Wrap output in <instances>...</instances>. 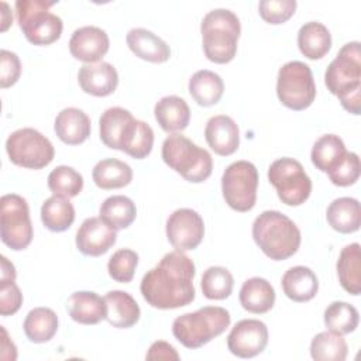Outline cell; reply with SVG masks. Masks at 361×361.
I'll use <instances>...</instances> for the list:
<instances>
[{
	"label": "cell",
	"instance_id": "obj_1",
	"mask_svg": "<svg viewBox=\"0 0 361 361\" xmlns=\"http://www.w3.org/2000/svg\"><path fill=\"white\" fill-rule=\"evenodd\" d=\"M195 264L183 251H171L142 276L141 295L148 305L157 309L186 306L195 299Z\"/></svg>",
	"mask_w": 361,
	"mask_h": 361
},
{
	"label": "cell",
	"instance_id": "obj_2",
	"mask_svg": "<svg viewBox=\"0 0 361 361\" xmlns=\"http://www.w3.org/2000/svg\"><path fill=\"white\" fill-rule=\"evenodd\" d=\"M324 83L348 113L355 116L361 113V49L358 41L341 47L326 69Z\"/></svg>",
	"mask_w": 361,
	"mask_h": 361
},
{
	"label": "cell",
	"instance_id": "obj_3",
	"mask_svg": "<svg viewBox=\"0 0 361 361\" xmlns=\"http://www.w3.org/2000/svg\"><path fill=\"white\" fill-rule=\"evenodd\" d=\"M252 238L274 261H283L296 254L302 241L298 226L278 210H265L254 220Z\"/></svg>",
	"mask_w": 361,
	"mask_h": 361
},
{
	"label": "cell",
	"instance_id": "obj_4",
	"mask_svg": "<svg viewBox=\"0 0 361 361\" xmlns=\"http://www.w3.org/2000/svg\"><path fill=\"white\" fill-rule=\"evenodd\" d=\"M203 51L214 63H228L237 54V41L241 24L231 10L216 8L209 11L200 24Z\"/></svg>",
	"mask_w": 361,
	"mask_h": 361
},
{
	"label": "cell",
	"instance_id": "obj_5",
	"mask_svg": "<svg viewBox=\"0 0 361 361\" xmlns=\"http://www.w3.org/2000/svg\"><path fill=\"white\" fill-rule=\"evenodd\" d=\"M230 322L231 316L224 307L204 306L178 316L172 323V333L182 345L195 350L224 333Z\"/></svg>",
	"mask_w": 361,
	"mask_h": 361
},
{
	"label": "cell",
	"instance_id": "obj_6",
	"mask_svg": "<svg viewBox=\"0 0 361 361\" xmlns=\"http://www.w3.org/2000/svg\"><path fill=\"white\" fill-rule=\"evenodd\" d=\"M164 162L192 183L204 182L213 171V158L182 134H171L162 144Z\"/></svg>",
	"mask_w": 361,
	"mask_h": 361
},
{
	"label": "cell",
	"instance_id": "obj_7",
	"mask_svg": "<svg viewBox=\"0 0 361 361\" xmlns=\"http://www.w3.org/2000/svg\"><path fill=\"white\" fill-rule=\"evenodd\" d=\"M56 1L18 0L16 1L17 23L27 41L34 45H49L59 39L63 23L59 16L49 11Z\"/></svg>",
	"mask_w": 361,
	"mask_h": 361
},
{
	"label": "cell",
	"instance_id": "obj_8",
	"mask_svg": "<svg viewBox=\"0 0 361 361\" xmlns=\"http://www.w3.org/2000/svg\"><path fill=\"white\" fill-rule=\"evenodd\" d=\"M276 94L279 102L290 110L307 109L316 97V83L309 65L289 61L278 72Z\"/></svg>",
	"mask_w": 361,
	"mask_h": 361
},
{
	"label": "cell",
	"instance_id": "obj_9",
	"mask_svg": "<svg viewBox=\"0 0 361 361\" xmlns=\"http://www.w3.org/2000/svg\"><path fill=\"white\" fill-rule=\"evenodd\" d=\"M6 151L14 165L28 169L45 168L55 155L52 142L31 127L13 131L6 141Z\"/></svg>",
	"mask_w": 361,
	"mask_h": 361
},
{
	"label": "cell",
	"instance_id": "obj_10",
	"mask_svg": "<svg viewBox=\"0 0 361 361\" xmlns=\"http://www.w3.org/2000/svg\"><path fill=\"white\" fill-rule=\"evenodd\" d=\"M0 235L1 241L14 251L25 250L34 237L28 204L16 193L0 199Z\"/></svg>",
	"mask_w": 361,
	"mask_h": 361
},
{
	"label": "cell",
	"instance_id": "obj_11",
	"mask_svg": "<svg viewBox=\"0 0 361 361\" xmlns=\"http://www.w3.org/2000/svg\"><path fill=\"white\" fill-rule=\"evenodd\" d=\"M268 180L275 188L281 202L288 206H300L312 192V180L302 164L289 157L279 158L271 164Z\"/></svg>",
	"mask_w": 361,
	"mask_h": 361
},
{
	"label": "cell",
	"instance_id": "obj_12",
	"mask_svg": "<svg viewBox=\"0 0 361 361\" xmlns=\"http://www.w3.org/2000/svg\"><path fill=\"white\" fill-rule=\"evenodd\" d=\"M258 171L248 161L230 164L221 176V192L226 203L235 212H248L255 206Z\"/></svg>",
	"mask_w": 361,
	"mask_h": 361
},
{
	"label": "cell",
	"instance_id": "obj_13",
	"mask_svg": "<svg viewBox=\"0 0 361 361\" xmlns=\"http://www.w3.org/2000/svg\"><path fill=\"white\" fill-rule=\"evenodd\" d=\"M204 237V223L200 214L183 207L175 210L166 220V238L175 250H195Z\"/></svg>",
	"mask_w": 361,
	"mask_h": 361
},
{
	"label": "cell",
	"instance_id": "obj_14",
	"mask_svg": "<svg viewBox=\"0 0 361 361\" xmlns=\"http://www.w3.org/2000/svg\"><path fill=\"white\" fill-rule=\"evenodd\" d=\"M268 344V327L257 319H243L234 324L227 337L231 354L240 358H252L261 354Z\"/></svg>",
	"mask_w": 361,
	"mask_h": 361
},
{
	"label": "cell",
	"instance_id": "obj_15",
	"mask_svg": "<svg viewBox=\"0 0 361 361\" xmlns=\"http://www.w3.org/2000/svg\"><path fill=\"white\" fill-rule=\"evenodd\" d=\"M117 241V231L100 217H87L76 231L78 250L89 257L106 254Z\"/></svg>",
	"mask_w": 361,
	"mask_h": 361
},
{
	"label": "cell",
	"instance_id": "obj_16",
	"mask_svg": "<svg viewBox=\"0 0 361 361\" xmlns=\"http://www.w3.org/2000/svg\"><path fill=\"white\" fill-rule=\"evenodd\" d=\"M110 39L104 30L94 25L76 28L69 39L71 55L85 63L99 62L109 51Z\"/></svg>",
	"mask_w": 361,
	"mask_h": 361
},
{
	"label": "cell",
	"instance_id": "obj_17",
	"mask_svg": "<svg viewBox=\"0 0 361 361\" xmlns=\"http://www.w3.org/2000/svg\"><path fill=\"white\" fill-rule=\"evenodd\" d=\"M78 82L85 93L104 97L114 93L118 85V73L109 62L85 63L78 72Z\"/></svg>",
	"mask_w": 361,
	"mask_h": 361
},
{
	"label": "cell",
	"instance_id": "obj_18",
	"mask_svg": "<svg viewBox=\"0 0 361 361\" xmlns=\"http://www.w3.org/2000/svg\"><path fill=\"white\" fill-rule=\"evenodd\" d=\"M207 145L221 157L234 154L240 145V130L237 123L226 114L213 116L204 127Z\"/></svg>",
	"mask_w": 361,
	"mask_h": 361
},
{
	"label": "cell",
	"instance_id": "obj_19",
	"mask_svg": "<svg viewBox=\"0 0 361 361\" xmlns=\"http://www.w3.org/2000/svg\"><path fill=\"white\" fill-rule=\"evenodd\" d=\"M126 42L135 56L152 63L166 62L171 56L169 45L147 28L130 30L126 35Z\"/></svg>",
	"mask_w": 361,
	"mask_h": 361
},
{
	"label": "cell",
	"instance_id": "obj_20",
	"mask_svg": "<svg viewBox=\"0 0 361 361\" xmlns=\"http://www.w3.org/2000/svg\"><path fill=\"white\" fill-rule=\"evenodd\" d=\"M66 310L71 319L80 324H97L107 316L104 298L90 290L73 292L66 302Z\"/></svg>",
	"mask_w": 361,
	"mask_h": 361
},
{
	"label": "cell",
	"instance_id": "obj_21",
	"mask_svg": "<svg viewBox=\"0 0 361 361\" xmlns=\"http://www.w3.org/2000/svg\"><path fill=\"white\" fill-rule=\"evenodd\" d=\"M54 130L62 142L68 145H79L90 135V118L80 109L66 107L58 113Z\"/></svg>",
	"mask_w": 361,
	"mask_h": 361
},
{
	"label": "cell",
	"instance_id": "obj_22",
	"mask_svg": "<svg viewBox=\"0 0 361 361\" xmlns=\"http://www.w3.org/2000/svg\"><path fill=\"white\" fill-rule=\"evenodd\" d=\"M154 116L164 131L175 134L188 127L190 121V109L182 97L171 94L157 102Z\"/></svg>",
	"mask_w": 361,
	"mask_h": 361
},
{
	"label": "cell",
	"instance_id": "obj_23",
	"mask_svg": "<svg viewBox=\"0 0 361 361\" xmlns=\"http://www.w3.org/2000/svg\"><path fill=\"white\" fill-rule=\"evenodd\" d=\"M107 305L106 320L117 329L133 327L141 316V310L135 299L124 290H110L104 296Z\"/></svg>",
	"mask_w": 361,
	"mask_h": 361
},
{
	"label": "cell",
	"instance_id": "obj_24",
	"mask_svg": "<svg viewBox=\"0 0 361 361\" xmlns=\"http://www.w3.org/2000/svg\"><path fill=\"white\" fill-rule=\"evenodd\" d=\"M152 145L154 131L151 126L133 117L123 130L118 149L135 159H142L151 154Z\"/></svg>",
	"mask_w": 361,
	"mask_h": 361
},
{
	"label": "cell",
	"instance_id": "obj_25",
	"mask_svg": "<svg viewBox=\"0 0 361 361\" xmlns=\"http://www.w3.org/2000/svg\"><path fill=\"white\" fill-rule=\"evenodd\" d=\"M283 293L293 302H307L313 299L319 290L316 274L303 265L289 268L282 276Z\"/></svg>",
	"mask_w": 361,
	"mask_h": 361
},
{
	"label": "cell",
	"instance_id": "obj_26",
	"mask_svg": "<svg viewBox=\"0 0 361 361\" xmlns=\"http://www.w3.org/2000/svg\"><path fill=\"white\" fill-rule=\"evenodd\" d=\"M238 298L247 312L262 314L274 307L275 289L267 279L254 276L243 283Z\"/></svg>",
	"mask_w": 361,
	"mask_h": 361
},
{
	"label": "cell",
	"instance_id": "obj_27",
	"mask_svg": "<svg viewBox=\"0 0 361 361\" xmlns=\"http://www.w3.org/2000/svg\"><path fill=\"white\" fill-rule=\"evenodd\" d=\"M326 219L333 230L341 234L354 233L361 224L360 202L347 196L334 199L327 207Z\"/></svg>",
	"mask_w": 361,
	"mask_h": 361
},
{
	"label": "cell",
	"instance_id": "obj_28",
	"mask_svg": "<svg viewBox=\"0 0 361 361\" xmlns=\"http://www.w3.org/2000/svg\"><path fill=\"white\" fill-rule=\"evenodd\" d=\"M298 47L307 59H322L331 48V34L319 21L305 23L298 32Z\"/></svg>",
	"mask_w": 361,
	"mask_h": 361
},
{
	"label": "cell",
	"instance_id": "obj_29",
	"mask_svg": "<svg viewBox=\"0 0 361 361\" xmlns=\"http://www.w3.org/2000/svg\"><path fill=\"white\" fill-rule=\"evenodd\" d=\"M337 275L340 285L350 295L361 292V252L360 244L353 243L345 245L337 259Z\"/></svg>",
	"mask_w": 361,
	"mask_h": 361
},
{
	"label": "cell",
	"instance_id": "obj_30",
	"mask_svg": "<svg viewBox=\"0 0 361 361\" xmlns=\"http://www.w3.org/2000/svg\"><path fill=\"white\" fill-rule=\"evenodd\" d=\"M224 92L223 79L209 69L197 71L189 79V93L193 100L203 107H210L220 102Z\"/></svg>",
	"mask_w": 361,
	"mask_h": 361
},
{
	"label": "cell",
	"instance_id": "obj_31",
	"mask_svg": "<svg viewBox=\"0 0 361 361\" xmlns=\"http://www.w3.org/2000/svg\"><path fill=\"white\" fill-rule=\"evenodd\" d=\"M92 178L100 189H118L127 186L133 180V169L128 164L120 159L106 158L94 165Z\"/></svg>",
	"mask_w": 361,
	"mask_h": 361
},
{
	"label": "cell",
	"instance_id": "obj_32",
	"mask_svg": "<svg viewBox=\"0 0 361 361\" xmlns=\"http://www.w3.org/2000/svg\"><path fill=\"white\" fill-rule=\"evenodd\" d=\"M344 141L336 134H324L313 144L310 158L313 165L322 172H331L345 157Z\"/></svg>",
	"mask_w": 361,
	"mask_h": 361
},
{
	"label": "cell",
	"instance_id": "obj_33",
	"mask_svg": "<svg viewBox=\"0 0 361 361\" xmlns=\"http://www.w3.org/2000/svg\"><path fill=\"white\" fill-rule=\"evenodd\" d=\"M23 327L31 343H47L58 331V316L49 307H34L25 316Z\"/></svg>",
	"mask_w": 361,
	"mask_h": 361
},
{
	"label": "cell",
	"instance_id": "obj_34",
	"mask_svg": "<svg viewBox=\"0 0 361 361\" xmlns=\"http://www.w3.org/2000/svg\"><path fill=\"white\" fill-rule=\"evenodd\" d=\"M41 220L51 231H65L75 221V207L68 197L52 195L41 206Z\"/></svg>",
	"mask_w": 361,
	"mask_h": 361
},
{
	"label": "cell",
	"instance_id": "obj_35",
	"mask_svg": "<svg viewBox=\"0 0 361 361\" xmlns=\"http://www.w3.org/2000/svg\"><path fill=\"white\" fill-rule=\"evenodd\" d=\"M99 213L100 219L117 231L130 227L137 217V207L130 197L113 195L102 203Z\"/></svg>",
	"mask_w": 361,
	"mask_h": 361
},
{
	"label": "cell",
	"instance_id": "obj_36",
	"mask_svg": "<svg viewBox=\"0 0 361 361\" xmlns=\"http://www.w3.org/2000/svg\"><path fill=\"white\" fill-rule=\"evenodd\" d=\"M348 347L341 334L334 331H322L310 343V355L316 361H344Z\"/></svg>",
	"mask_w": 361,
	"mask_h": 361
},
{
	"label": "cell",
	"instance_id": "obj_37",
	"mask_svg": "<svg viewBox=\"0 0 361 361\" xmlns=\"http://www.w3.org/2000/svg\"><path fill=\"white\" fill-rule=\"evenodd\" d=\"M131 118L133 114L123 107H110L104 110L99 118L102 142L111 149H118L123 130Z\"/></svg>",
	"mask_w": 361,
	"mask_h": 361
},
{
	"label": "cell",
	"instance_id": "obj_38",
	"mask_svg": "<svg viewBox=\"0 0 361 361\" xmlns=\"http://www.w3.org/2000/svg\"><path fill=\"white\" fill-rule=\"evenodd\" d=\"M358 310L347 302H331L324 310V324L330 331L337 334L353 333L358 327Z\"/></svg>",
	"mask_w": 361,
	"mask_h": 361
},
{
	"label": "cell",
	"instance_id": "obj_39",
	"mask_svg": "<svg viewBox=\"0 0 361 361\" xmlns=\"http://www.w3.org/2000/svg\"><path fill=\"white\" fill-rule=\"evenodd\" d=\"M234 278L224 267H210L202 275L200 288L204 298L210 300H223L233 292Z\"/></svg>",
	"mask_w": 361,
	"mask_h": 361
},
{
	"label": "cell",
	"instance_id": "obj_40",
	"mask_svg": "<svg viewBox=\"0 0 361 361\" xmlns=\"http://www.w3.org/2000/svg\"><path fill=\"white\" fill-rule=\"evenodd\" d=\"M48 188L54 195L75 197L83 189V176L68 165H59L48 175Z\"/></svg>",
	"mask_w": 361,
	"mask_h": 361
},
{
	"label": "cell",
	"instance_id": "obj_41",
	"mask_svg": "<svg viewBox=\"0 0 361 361\" xmlns=\"http://www.w3.org/2000/svg\"><path fill=\"white\" fill-rule=\"evenodd\" d=\"M138 265V254L130 248L117 250L107 262L109 275L121 283H128L134 278L135 268Z\"/></svg>",
	"mask_w": 361,
	"mask_h": 361
},
{
	"label": "cell",
	"instance_id": "obj_42",
	"mask_svg": "<svg viewBox=\"0 0 361 361\" xmlns=\"http://www.w3.org/2000/svg\"><path fill=\"white\" fill-rule=\"evenodd\" d=\"M259 16L268 24H282L288 21L296 10L295 0H262L258 4Z\"/></svg>",
	"mask_w": 361,
	"mask_h": 361
},
{
	"label": "cell",
	"instance_id": "obj_43",
	"mask_svg": "<svg viewBox=\"0 0 361 361\" xmlns=\"http://www.w3.org/2000/svg\"><path fill=\"white\" fill-rule=\"evenodd\" d=\"M360 158L355 152H348L343 158V161L331 171L329 172V178L333 185L336 186H350L354 185L360 178Z\"/></svg>",
	"mask_w": 361,
	"mask_h": 361
},
{
	"label": "cell",
	"instance_id": "obj_44",
	"mask_svg": "<svg viewBox=\"0 0 361 361\" xmlns=\"http://www.w3.org/2000/svg\"><path fill=\"white\" fill-rule=\"evenodd\" d=\"M21 75V63L17 54L1 49L0 51V86L7 89L13 86Z\"/></svg>",
	"mask_w": 361,
	"mask_h": 361
},
{
	"label": "cell",
	"instance_id": "obj_45",
	"mask_svg": "<svg viewBox=\"0 0 361 361\" xmlns=\"http://www.w3.org/2000/svg\"><path fill=\"white\" fill-rule=\"evenodd\" d=\"M23 303V293L14 283H0V314L10 316L18 312Z\"/></svg>",
	"mask_w": 361,
	"mask_h": 361
},
{
	"label": "cell",
	"instance_id": "obj_46",
	"mask_svg": "<svg viewBox=\"0 0 361 361\" xmlns=\"http://www.w3.org/2000/svg\"><path fill=\"white\" fill-rule=\"evenodd\" d=\"M147 360H179V354L175 350L173 345H171L166 341H155L148 348V353L145 355Z\"/></svg>",
	"mask_w": 361,
	"mask_h": 361
},
{
	"label": "cell",
	"instance_id": "obj_47",
	"mask_svg": "<svg viewBox=\"0 0 361 361\" xmlns=\"http://www.w3.org/2000/svg\"><path fill=\"white\" fill-rule=\"evenodd\" d=\"M1 271H0V283H10L16 281V268L14 265L1 255Z\"/></svg>",
	"mask_w": 361,
	"mask_h": 361
},
{
	"label": "cell",
	"instance_id": "obj_48",
	"mask_svg": "<svg viewBox=\"0 0 361 361\" xmlns=\"http://www.w3.org/2000/svg\"><path fill=\"white\" fill-rule=\"evenodd\" d=\"M1 7H3V16H1V31H6L8 28V25L11 24L13 21V16L11 13L8 11V6L7 3H1Z\"/></svg>",
	"mask_w": 361,
	"mask_h": 361
}]
</instances>
